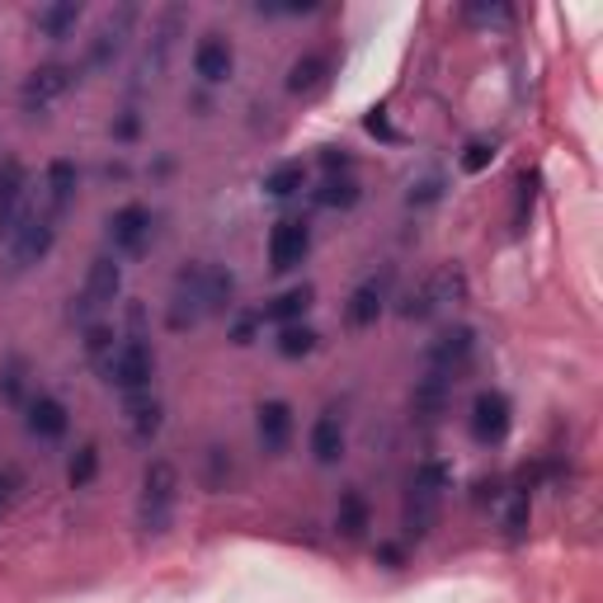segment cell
I'll return each instance as SVG.
<instances>
[{
	"label": "cell",
	"mask_w": 603,
	"mask_h": 603,
	"mask_svg": "<svg viewBox=\"0 0 603 603\" xmlns=\"http://www.w3.org/2000/svg\"><path fill=\"white\" fill-rule=\"evenodd\" d=\"M467 20H481V24H509L514 14H509L505 6H491V10H476V6H472V10H467Z\"/></svg>",
	"instance_id": "obj_34"
},
{
	"label": "cell",
	"mask_w": 603,
	"mask_h": 603,
	"mask_svg": "<svg viewBox=\"0 0 603 603\" xmlns=\"http://www.w3.org/2000/svg\"><path fill=\"white\" fill-rule=\"evenodd\" d=\"M151 373H156V354H151L142 340H128V344H119V349H113V354L105 359V377H109L119 392H128V396L146 392V387H151Z\"/></svg>",
	"instance_id": "obj_4"
},
{
	"label": "cell",
	"mask_w": 603,
	"mask_h": 603,
	"mask_svg": "<svg viewBox=\"0 0 603 603\" xmlns=\"http://www.w3.org/2000/svg\"><path fill=\"white\" fill-rule=\"evenodd\" d=\"M175 500H179V472L165 458H156L142 472V495H138V528L142 533H165L175 518Z\"/></svg>",
	"instance_id": "obj_2"
},
{
	"label": "cell",
	"mask_w": 603,
	"mask_h": 603,
	"mask_svg": "<svg viewBox=\"0 0 603 603\" xmlns=\"http://www.w3.org/2000/svg\"><path fill=\"white\" fill-rule=\"evenodd\" d=\"M119 288H123V270H119V260L99 255V260L90 264V274H86V293H80V307H113Z\"/></svg>",
	"instance_id": "obj_15"
},
{
	"label": "cell",
	"mask_w": 603,
	"mask_h": 603,
	"mask_svg": "<svg viewBox=\"0 0 603 603\" xmlns=\"http://www.w3.org/2000/svg\"><path fill=\"white\" fill-rule=\"evenodd\" d=\"M24 184H29V171H24L20 161H6V165H0V231H10L14 212H20Z\"/></svg>",
	"instance_id": "obj_18"
},
{
	"label": "cell",
	"mask_w": 603,
	"mask_h": 603,
	"mask_svg": "<svg viewBox=\"0 0 603 603\" xmlns=\"http://www.w3.org/2000/svg\"><path fill=\"white\" fill-rule=\"evenodd\" d=\"M57 241V227H53V217H24L20 227H10V260L20 264H39L47 250H53Z\"/></svg>",
	"instance_id": "obj_8"
},
{
	"label": "cell",
	"mask_w": 603,
	"mask_h": 603,
	"mask_svg": "<svg viewBox=\"0 0 603 603\" xmlns=\"http://www.w3.org/2000/svg\"><path fill=\"white\" fill-rule=\"evenodd\" d=\"M80 24V6L76 0H57V6H43L39 10V33L43 39H72Z\"/></svg>",
	"instance_id": "obj_21"
},
{
	"label": "cell",
	"mask_w": 603,
	"mask_h": 603,
	"mask_svg": "<svg viewBox=\"0 0 603 603\" xmlns=\"http://www.w3.org/2000/svg\"><path fill=\"white\" fill-rule=\"evenodd\" d=\"M128 420H132V434H138V439L146 443L151 434L161 429V401H156V396H138V401L128 406Z\"/></svg>",
	"instance_id": "obj_26"
},
{
	"label": "cell",
	"mask_w": 603,
	"mask_h": 603,
	"mask_svg": "<svg viewBox=\"0 0 603 603\" xmlns=\"http://www.w3.org/2000/svg\"><path fill=\"white\" fill-rule=\"evenodd\" d=\"M382 307H387V283H382V278H363L359 288L349 293L344 316H349V326H377Z\"/></svg>",
	"instance_id": "obj_16"
},
{
	"label": "cell",
	"mask_w": 603,
	"mask_h": 603,
	"mask_svg": "<svg viewBox=\"0 0 603 603\" xmlns=\"http://www.w3.org/2000/svg\"><path fill=\"white\" fill-rule=\"evenodd\" d=\"M311 255V227L307 222H297V217H288V222H278L270 231V264L278 274H288L297 270L302 260Z\"/></svg>",
	"instance_id": "obj_9"
},
{
	"label": "cell",
	"mask_w": 603,
	"mask_h": 603,
	"mask_svg": "<svg viewBox=\"0 0 603 603\" xmlns=\"http://www.w3.org/2000/svg\"><path fill=\"white\" fill-rule=\"evenodd\" d=\"M231 302V274L227 270H208V264H189L175 278V297H171V326L184 330L194 326L204 311H222Z\"/></svg>",
	"instance_id": "obj_1"
},
{
	"label": "cell",
	"mask_w": 603,
	"mask_h": 603,
	"mask_svg": "<svg viewBox=\"0 0 603 603\" xmlns=\"http://www.w3.org/2000/svg\"><path fill=\"white\" fill-rule=\"evenodd\" d=\"M311 297H316L311 288H288V293L274 297L270 307L260 311V326H264V321H270V326H297L302 316L311 311Z\"/></svg>",
	"instance_id": "obj_19"
},
{
	"label": "cell",
	"mask_w": 603,
	"mask_h": 603,
	"mask_svg": "<svg viewBox=\"0 0 603 603\" xmlns=\"http://www.w3.org/2000/svg\"><path fill=\"white\" fill-rule=\"evenodd\" d=\"M95 472H99V448L95 443H80L72 452V462H66V481H72L76 491H86V485L95 481Z\"/></svg>",
	"instance_id": "obj_28"
},
{
	"label": "cell",
	"mask_w": 603,
	"mask_h": 603,
	"mask_svg": "<svg viewBox=\"0 0 603 603\" xmlns=\"http://www.w3.org/2000/svg\"><path fill=\"white\" fill-rule=\"evenodd\" d=\"M0 392H6L10 401L24 396V368H20V359H10L6 368H0Z\"/></svg>",
	"instance_id": "obj_30"
},
{
	"label": "cell",
	"mask_w": 603,
	"mask_h": 603,
	"mask_svg": "<svg viewBox=\"0 0 603 603\" xmlns=\"http://www.w3.org/2000/svg\"><path fill=\"white\" fill-rule=\"evenodd\" d=\"M514 425V406H509V396L505 392H481L472 401V439L476 443H505V434Z\"/></svg>",
	"instance_id": "obj_6"
},
{
	"label": "cell",
	"mask_w": 603,
	"mask_h": 603,
	"mask_svg": "<svg viewBox=\"0 0 603 603\" xmlns=\"http://www.w3.org/2000/svg\"><path fill=\"white\" fill-rule=\"evenodd\" d=\"M452 485V472L443 462H425L410 481V495H406V538H425L429 524H434V509H439V495Z\"/></svg>",
	"instance_id": "obj_3"
},
{
	"label": "cell",
	"mask_w": 603,
	"mask_h": 603,
	"mask_svg": "<svg viewBox=\"0 0 603 603\" xmlns=\"http://www.w3.org/2000/svg\"><path fill=\"white\" fill-rule=\"evenodd\" d=\"M368 524H373V514H368V500L359 491L340 495V509H335V528L344 533V538H363Z\"/></svg>",
	"instance_id": "obj_23"
},
{
	"label": "cell",
	"mask_w": 603,
	"mask_h": 603,
	"mask_svg": "<svg viewBox=\"0 0 603 603\" xmlns=\"http://www.w3.org/2000/svg\"><path fill=\"white\" fill-rule=\"evenodd\" d=\"M462 288H467V283H462L458 270H439V274H434V278L425 283L420 293H410V297H406L401 316H406V321H429V316H439V311L448 307V302H458Z\"/></svg>",
	"instance_id": "obj_5"
},
{
	"label": "cell",
	"mask_w": 603,
	"mask_h": 603,
	"mask_svg": "<svg viewBox=\"0 0 603 603\" xmlns=\"http://www.w3.org/2000/svg\"><path fill=\"white\" fill-rule=\"evenodd\" d=\"M255 434L264 452H283L293 443V406L288 401H264V406L255 410Z\"/></svg>",
	"instance_id": "obj_13"
},
{
	"label": "cell",
	"mask_w": 603,
	"mask_h": 603,
	"mask_svg": "<svg viewBox=\"0 0 603 603\" xmlns=\"http://www.w3.org/2000/svg\"><path fill=\"white\" fill-rule=\"evenodd\" d=\"M109 241L113 250H123V255H142L151 245V208L142 204H128L109 217Z\"/></svg>",
	"instance_id": "obj_10"
},
{
	"label": "cell",
	"mask_w": 603,
	"mask_h": 603,
	"mask_svg": "<svg viewBox=\"0 0 603 603\" xmlns=\"http://www.w3.org/2000/svg\"><path fill=\"white\" fill-rule=\"evenodd\" d=\"M10 491H14V476H0V514L10 509Z\"/></svg>",
	"instance_id": "obj_36"
},
{
	"label": "cell",
	"mask_w": 603,
	"mask_h": 603,
	"mask_svg": "<svg viewBox=\"0 0 603 603\" xmlns=\"http://www.w3.org/2000/svg\"><path fill=\"white\" fill-rule=\"evenodd\" d=\"M472 344H476V340H472V330H467V326L443 330L439 340H434V349H429V373L458 382V373L467 368V359H472Z\"/></svg>",
	"instance_id": "obj_11"
},
{
	"label": "cell",
	"mask_w": 603,
	"mask_h": 603,
	"mask_svg": "<svg viewBox=\"0 0 603 603\" xmlns=\"http://www.w3.org/2000/svg\"><path fill=\"white\" fill-rule=\"evenodd\" d=\"M194 72L204 76L208 86H222V80L237 72V53H231V43L222 33H208V39L194 47Z\"/></svg>",
	"instance_id": "obj_12"
},
{
	"label": "cell",
	"mask_w": 603,
	"mask_h": 603,
	"mask_svg": "<svg viewBox=\"0 0 603 603\" xmlns=\"http://www.w3.org/2000/svg\"><path fill=\"white\" fill-rule=\"evenodd\" d=\"M326 80H330V57H326V53H307V57L293 62L288 90H293V95H311V90H321Z\"/></svg>",
	"instance_id": "obj_20"
},
{
	"label": "cell",
	"mask_w": 603,
	"mask_h": 603,
	"mask_svg": "<svg viewBox=\"0 0 603 603\" xmlns=\"http://www.w3.org/2000/svg\"><path fill=\"white\" fill-rule=\"evenodd\" d=\"M429 198H439V179H425L420 194H410V204H429Z\"/></svg>",
	"instance_id": "obj_35"
},
{
	"label": "cell",
	"mask_w": 603,
	"mask_h": 603,
	"mask_svg": "<svg viewBox=\"0 0 603 603\" xmlns=\"http://www.w3.org/2000/svg\"><path fill=\"white\" fill-rule=\"evenodd\" d=\"M491 161H495V146H491V142H472V146H467V156H462V171L476 175V171H485Z\"/></svg>",
	"instance_id": "obj_31"
},
{
	"label": "cell",
	"mask_w": 603,
	"mask_h": 603,
	"mask_svg": "<svg viewBox=\"0 0 603 603\" xmlns=\"http://www.w3.org/2000/svg\"><path fill=\"white\" fill-rule=\"evenodd\" d=\"M533 175H518V208H514V231H524V212H533Z\"/></svg>",
	"instance_id": "obj_33"
},
{
	"label": "cell",
	"mask_w": 603,
	"mask_h": 603,
	"mask_svg": "<svg viewBox=\"0 0 603 603\" xmlns=\"http://www.w3.org/2000/svg\"><path fill=\"white\" fill-rule=\"evenodd\" d=\"M76 189H80V175H76L72 161H53V165H47V204H53V212H62L66 204H72Z\"/></svg>",
	"instance_id": "obj_22"
},
{
	"label": "cell",
	"mask_w": 603,
	"mask_h": 603,
	"mask_svg": "<svg viewBox=\"0 0 603 603\" xmlns=\"http://www.w3.org/2000/svg\"><path fill=\"white\" fill-rule=\"evenodd\" d=\"M72 86H76V72H72V66L47 62V66H39V72H29V80L20 86V105H24L29 113H33V109H47L53 99H62Z\"/></svg>",
	"instance_id": "obj_7"
},
{
	"label": "cell",
	"mask_w": 603,
	"mask_h": 603,
	"mask_svg": "<svg viewBox=\"0 0 603 603\" xmlns=\"http://www.w3.org/2000/svg\"><path fill=\"white\" fill-rule=\"evenodd\" d=\"M86 354H90V359H109V354H113V335H109L105 326H90V330H86Z\"/></svg>",
	"instance_id": "obj_32"
},
{
	"label": "cell",
	"mask_w": 603,
	"mask_h": 603,
	"mask_svg": "<svg viewBox=\"0 0 603 603\" xmlns=\"http://www.w3.org/2000/svg\"><path fill=\"white\" fill-rule=\"evenodd\" d=\"M66 429H72V410H66L57 396H33L29 401V434L33 439L53 443V439H66Z\"/></svg>",
	"instance_id": "obj_14"
},
{
	"label": "cell",
	"mask_w": 603,
	"mask_h": 603,
	"mask_svg": "<svg viewBox=\"0 0 603 603\" xmlns=\"http://www.w3.org/2000/svg\"><path fill=\"white\" fill-rule=\"evenodd\" d=\"M274 344H278V354H283V359H307L311 349H316V330H311V326H302V321H297V326H283Z\"/></svg>",
	"instance_id": "obj_27"
},
{
	"label": "cell",
	"mask_w": 603,
	"mask_h": 603,
	"mask_svg": "<svg viewBox=\"0 0 603 603\" xmlns=\"http://www.w3.org/2000/svg\"><path fill=\"white\" fill-rule=\"evenodd\" d=\"M316 204H326V208H354V204H359L354 175H326L321 194H316Z\"/></svg>",
	"instance_id": "obj_25"
},
{
	"label": "cell",
	"mask_w": 603,
	"mask_h": 603,
	"mask_svg": "<svg viewBox=\"0 0 603 603\" xmlns=\"http://www.w3.org/2000/svg\"><path fill=\"white\" fill-rule=\"evenodd\" d=\"M528 518H533L528 491H514V495H509V509H505V538H509V542H518V538L528 533Z\"/></svg>",
	"instance_id": "obj_29"
},
{
	"label": "cell",
	"mask_w": 603,
	"mask_h": 603,
	"mask_svg": "<svg viewBox=\"0 0 603 603\" xmlns=\"http://www.w3.org/2000/svg\"><path fill=\"white\" fill-rule=\"evenodd\" d=\"M297 189H307V171H302L297 161L274 165V171L264 175V194H274V198H293Z\"/></svg>",
	"instance_id": "obj_24"
},
{
	"label": "cell",
	"mask_w": 603,
	"mask_h": 603,
	"mask_svg": "<svg viewBox=\"0 0 603 603\" xmlns=\"http://www.w3.org/2000/svg\"><path fill=\"white\" fill-rule=\"evenodd\" d=\"M311 452H316V462H340L344 458V420H340V410H326L321 420L311 425Z\"/></svg>",
	"instance_id": "obj_17"
}]
</instances>
